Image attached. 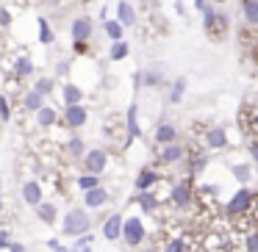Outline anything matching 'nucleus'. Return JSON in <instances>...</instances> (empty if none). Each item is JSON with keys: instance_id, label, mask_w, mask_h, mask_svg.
Returning <instances> with one entry per match:
<instances>
[{"instance_id": "f257e3e1", "label": "nucleus", "mask_w": 258, "mask_h": 252, "mask_svg": "<svg viewBox=\"0 0 258 252\" xmlns=\"http://www.w3.org/2000/svg\"><path fill=\"white\" fill-rule=\"evenodd\" d=\"M258 208V194L252 189H239L233 197L228 200V205H225V216L230 219H239V216H247V213H252Z\"/></svg>"}, {"instance_id": "f03ea898", "label": "nucleus", "mask_w": 258, "mask_h": 252, "mask_svg": "<svg viewBox=\"0 0 258 252\" xmlns=\"http://www.w3.org/2000/svg\"><path fill=\"white\" fill-rule=\"evenodd\" d=\"M228 14L225 12H214V6H206L203 9V28H206V34L211 36L214 42H219L225 34H228Z\"/></svg>"}, {"instance_id": "7ed1b4c3", "label": "nucleus", "mask_w": 258, "mask_h": 252, "mask_svg": "<svg viewBox=\"0 0 258 252\" xmlns=\"http://www.w3.org/2000/svg\"><path fill=\"white\" fill-rule=\"evenodd\" d=\"M89 227H92V219L86 211L73 208V211L64 216V233L67 235H84V233H89Z\"/></svg>"}, {"instance_id": "20e7f679", "label": "nucleus", "mask_w": 258, "mask_h": 252, "mask_svg": "<svg viewBox=\"0 0 258 252\" xmlns=\"http://www.w3.org/2000/svg\"><path fill=\"white\" fill-rule=\"evenodd\" d=\"M145 238H147V230H145V224H142V219L139 216L125 219V222H122V241H125V246H139Z\"/></svg>"}, {"instance_id": "39448f33", "label": "nucleus", "mask_w": 258, "mask_h": 252, "mask_svg": "<svg viewBox=\"0 0 258 252\" xmlns=\"http://www.w3.org/2000/svg\"><path fill=\"white\" fill-rule=\"evenodd\" d=\"M169 200H172V205L180 208V211H186V208L195 205V186H191V180H180V183H175L172 191H169Z\"/></svg>"}, {"instance_id": "423d86ee", "label": "nucleus", "mask_w": 258, "mask_h": 252, "mask_svg": "<svg viewBox=\"0 0 258 252\" xmlns=\"http://www.w3.org/2000/svg\"><path fill=\"white\" fill-rule=\"evenodd\" d=\"M108 163V152L103 150V147H97V150H89L84 155V172H92V175H103V169H106Z\"/></svg>"}, {"instance_id": "0eeeda50", "label": "nucleus", "mask_w": 258, "mask_h": 252, "mask_svg": "<svg viewBox=\"0 0 258 252\" xmlns=\"http://www.w3.org/2000/svg\"><path fill=\"white\" fill-rule=\"evenodd\" d=\"M86 106H81V103H75V106H64V125H67L70 130H78L86 125Z\"/></svg>"}, {"instance_id": "6e6552de", "label": "nucleus", "mask_w": 258, "mask_h": 252, "mask_svg": "<svg viewBox=\"0 0 258 252\" xmlns=\"http://www.w3.org/2000/svg\"><path fill=\"white\" fill-rule=\"evenodd\" d=\"M158 158H161V163H178V161H183V158H186V147L175 139V141H169V144H161Z\"/></svg>"}, {"instance_id": "1a4fd4ad", "label": "nucleus", "mask_w": 258, "mask_h": 252, "mask_svg": "<svg viewBox=\"0 0 258 252\" xmlns=\"http://www.w3.org/2000/svg\"><path fill=\"white\" fill-rule=\"evenodd\" d=\"M70 31H73V39H75V42H89L95 25H92L89 17H84V14H81V17L73 20V28H70Z\"/></svg>"}, {"instance_id": "9d476101", "label": "nucleus", "mask_w": 258, "mask_h": 252, "mask_svg": "<svg viewBox=\"0 0 258 252\" xmlns=\"http://www.w3.org/2000/svg\"><path fill=\"white\" fill-rule=\"evenodd\" d=\"M136 111H139V108L131 106L128 114H125V128H128V136H125V150H128V147L142 136V128H139V119H136Z\"/></svg>"}, {"instance_id": "9b49d317", "label": "nucleus", "mask_w": 258, "mask_h": 252, "mask_svg": "<svg viewBox=\"0 0 258 252\" xmlns=\"http://www.w3.org/2000/svg\"><path fill=\"white\" fill-rule=\"evenodd\" d=\"M122 222H125V219L119 216V213H111V216L103 222V238H108V241L122 238Z\"/></svg>"}, {"instance_id": "f8f14e48", "label": "nucleus", "mask_w": 258, "mask_h": 252, "mask_svg": "<svg viewBox=\"0 0 258 252\" xmlns=\"http://www.w3.org/2000/svg\"><path fill=\"white\" fill-rule=\"evenodd\" d=\"M206 144H208V150H225V147H228V133H225V128H219V125L208 128L206 130Z\"/></svg>"}, {"instance_id": "ddd939ff", "label": "nucleus", "mask_w": 258, "mask_h": 252, "mask_svg": "<svg viewBox=\"0 0 258 252\" xmlns=\"http://www.w3.org/2000/svg\"><path fill=\"white\" fill-rule=\"evenodd\" d=\"M84 202H86V208H103L108 202V191L103 186H95V189L84 191Z\"/></svg>"}, {"instance_id": "4468645a", "label": "nucleus", "mask_w": 258, "mask_h": 252, "mask_svg": "<svg viewBox=\"0 0 258 252\" xmlns=\"http://www.w3.org/2000/svg\"><path fill=\"white\" fill-rule=\"evenodd\" d=\"M117 20L125 25V28H134L136 25V9L131 6V3H125V0H119L117 3Z\"/></svg>"}, {"instance_id": "2eb2a0df", "label": "nucleus", "mask_w": 258, "mask_h": 252, "mask_svg": "<svg viewBox=\"0 0 258 252\" xmlns=\"http://www.w3.org/2000/svg\"><path fill=\"white\" fill-rule=\"evenodd\" d=\"M158 183V172L153 166H145L139 175H136V189L139 191H147V189H153V186Z\"/></svg>"}, {"instance_id": "dca6fc26", "label": "nucleus", "mask_w": 258, "mask_h": 252, "mask_svg": "<svg viewBox=\"0 0 258 252\" xmlns=\"http://www.w3.org/2000/svg\"><path fill=\"white\" fill-rule=\"evenodd\" d=\"M23 200L28 202L31 208H36L42 202V186L36 183V180H28V183L23 186Z\"/></svg>"}, {"instance_id": "f3484780", "label": "nucleus", "mask_w": 258, "mask_h": 252, "mask_svg": "<svg viewBox=\"0 0 258 252\" xmlns=\"http://www.w3.org/2000/svg\"><path fill=\"white\" fill-rule=\"evenodd\" d=\"M241 17L250 28H258V0H241Z\"/></svg>"}, {"instance_id": "a211bd4d", "label": "nucleus", "mask_w": 258, "mask_h": 252, "mask_svg": "<svg viewBox=\"0 0 258 252\" xmlns=\"http://www.w3.org/2000/svg\"><path fill=\"white\" fill-rule=\"evenodd\" d=\"M178 139V128H175L172 122H161L158 125V130H156V141L158 144H169V141H175Z\"/></svg>"}, {"instance_id": "6ab92c4d", "label": "nucleus", "mask_w": 258, "mask_h": 252, "mask_svg": "<svg viewBox=\"0 0 258 252\" xmlns=\"http://www.w3.org/2000/svg\"><path fill=\"white\" fill-rule=\"evenodd\" d=\"M56 119H58V114H56V108H50V106H42L39 111H36V125H39V128H53Z\"/></svg>"}, {"instance_id": "aec40b11", "label": "nucleus", "mask_w": 258, "mask_h": 252, "mask_svg": "<svg viewBox=\"0 0 258 252\" xmlns=\"http://www.w3.org/2000/svg\"><path fill=\"white\" fill-rule=\"evenodd\" d=\"M61 97H64V106H75V103H84V92H81V86H75V83H64Z\"/></svg>"}, {"instance_id": "412c9836", "label": "nucleus", "mask_w": 258, "mask_h": 252, "mask_svg": "<svg viewBox=\"0 0 258 252\" xmlns=\"http://www.w3.org/2000/svg\"><path fill=\"white\" fill-rule=\"evenodd\" d=\"M136 202H139V208L145 213H153L158 208V197L153 194V189H147V191H139V197H136Z\"/></svg>"}, {"instance_id": "4be33fe9", "label": "nucleus", "mask_w": 258, "mask_h": 252, "mask_svg": "<svg viewBox=\"0 0 258 252\" xmlns=\"http://www.w3.org/2000/svg\"><path fill=\"white\" fill-rule=\"evenodd\" d=\"M103 31H106V36L111 42H117L125 36V25L119 23V20H103Z\"/></svg>"}, {"instance_id": "5701e85b", "label": "nucleus", "mask_w": 258, "mask_h": 252, "mask_svg": "<svg viewBox=\"0 0 258 252\" xmlns=\"http://www.w3.org/2000/svg\"><path fill=\"white\" fill-rule=\"evenodd\" d=\"M128 53H131V45L125 39H117V42H111L108 58H111V61H125V58H128Z\"/></svg>"}, {"instance_id": "b1692460", "label": "nucleus", "mask_w": 258, "mask_h": 252, "mask_svg": "<svg viewBox=\"0 0 258 252\" xmlns=\"http://www.w3.org/2000/svg\"><path fill=\"white\" fill-rule=\"evenodd\" d=\"M34 211H36V216H39L45 224H53V222H56V216H58V213H56V205H53V202H39Z\"/></svg>"}, {"instance_id": "393cba45", "label": "nucleus", "mask_w": 258, "mask_h": 252, "mask_svg": "<svg viewBox=\"0 0 258 252\" xmlns=\"http://www.w3.org/2000/svg\"><path fill=\"white\" fill-rule=\"evenodd\" d=\"M36 28H39V42H42V45H53L56 34H53L50 23H47L45 17H36Z\"/></svg>"}, {"instance_id": "a878e982", "label": "nucleus", "mask_w": 258, "mask_h": 252, "mask_svg": "<svg viewBox=\"0 0 258 252\" xmlns=\"http://www.w3.org/2000/svg\"><path fill=\"white\" fill-rule=\"evenodd\" d=\"M23 106L28 108V111H34V114H36V111H39L42 106H45V95H39V92H36V89H31L28 95L23 97Z\"/></svg>"}, {"instance_id": "bb28decb", "label": "nucleus", "mask_w": 258, "mask_h": 252, "mask_svg": "<svg viewBox=\"0 0 258 252\" xmlns=\"http://www.w3.org/2000/svg\"><path fill=\"white\" fill-rule=\"evenodd\" d=\"M14 75H17V78H31V75H34V64H31V58H25V56L14 58Z\"/></svg>"}, {"instance_id": "cd10ccee", "label": "nucleus", "mask_w": 258, "mask_h": 252, "mask_svg": "<svg viewBox=\"0 0 258 252\" xmlns=\"http://www.w3.org/2000/svg\"><path fill=\"white\" fill-rule=\"evenodd\" d=\"M64 150H67V155L70 158H84L86 155V144H84V139H78V136H73V139L67 141V147H64Z\"/></svg>"}, {"instance_id": "c85d7f7f", "label": "nucleus", "mask_w": 258, "mask_h": 252, "mask_svg": "<svg viewBox=\"0 0 258 252\" xmlns=\"http://www.w3.org/2000/svg\"><path fill=\"white\" fill-rule=\"evenodd\" d=\"M183 95H186V78H178V80H172V89H169V103H180L183 100Z\"/></svg>"}, {"instance_id": "c756f323", "label": "nucleus", "mask_w": 258, "mask_h": 252, "mask_svg": "<svg viewBox=\"0 0 258 252\" xmlns=\"http://www.w3.org/2000/svg\"><path fill=\"white\" fill-rule=\"evenodd\" d=\"M95 186H100V175L86 172V175H81V178H78V189L81 191H89V189H95Z\"/></svg>"}, {"instance_id": "7c9ffc66", "label": "nucleus", "mask_w": 258, "mask_h": 252, "mask_svg": "<svg viewBox=\"0 0 258 252\" xmlns=\"http://www.w3.org/2000/svg\"><path fill=\"white\" fill-rule=\"evenodd\" d=\"M206 163H208L206 152H195V155H191V163H189V172L191 175H200L203 169H206Z\"/></svg>"}, {"instance_id": "2f4dec72", "label": "nucleus", "mask_w": 258, "mask_h": 252, "mask_svg": "<svg viewBox=\"0 0 258 252\" xmlns=\"http://www.w3.org/2000/svg\"><path fill=\"white\" fill-rule=\"evenodd\" d=\"M233 178L239 180V183H250V178H252V169L247 166V163H236V166H233Z\"/></svg>"}, {"instance_id": "473e14b6", "label": "nucleus", "mask_w": 258, "mask_h": 252, "mask_svg": "<svg viewBox=\"0 0 258 252\" xmlns=\"http://www.w3.org/2000/svg\"><path fill=\"white\" fill-rule=\"evenodd\" d=\"M142 83L158 86V83H164V75L158 72V69H147V72H142Z\"/></svg>"}, {"instance_id": "72a5a7b5", "label": "nucleus", "mask_w": 258, "mask_h": 252, "mask_svg": "<svg viewBox=\"0 0 258 252\" xmlns=\"http://www.w3.org/2000/svg\"><path fill=\"white\" fill-rule=\"evenodd\" d=\"M34 89L39 92V95H45V97H47V95L53 92V80H50V78H36Z\"/></svg>"}, {"instance_id": "f704fd0d", "label": "nucleus", "mask_w": 258, "mask_h": 252, "mask_svg": "<svg viewBox=\"0 0 258 252\" xmlns=\"http://www.w3.org/2000/svg\"><path fill=\"white\" fill-rule=\"evenodd\" d=\"M241 119H244V130H247V133L258 136V111L252 114V117H247V114H244V117H241Z\"/></svg>"}, {"instance_id": "c9c22d12", "label": "nucleus", "mask_w": 258, "mask_h": 252, "mask_svg": "<svg viewBox=\"0 0 258 252\" xmlns=\"http://www.w3.org/2000/svg\"><path fill=\"white\" fill-rule=\"evenodd\" d=\"M12 119V106H9V100L3 95H0V122H9Z\"/></svg>"}, {"instance_id": "e433bc0d", "label": "nucleus", "mask_w": 258, "mask_h": 252, "mask_svg": "<svg viewBox=\"0 0 258 252\" xmlns=\"http://www.w3.org/2000/svg\"><path fill=\"white\" fill-rule=\"evenodd\" d=\"M244 246H247V252H258V230H250V233H247Z\"/></svg>"}, {"instance_id": "4c0bfd02", "label": "nucleus", "mask_w": 258, "mask_h": 252, "mask_svg": "<svg viewBox=\"0 0 258 252\" xmlns=\"http://www.w3.org/2000/svg\"><path fill=\"white\" fill-rule=\"evenodd\" d=\"M164 252H186V241L183 238H172L167 246H164Z\"/></svg>"}, {"instance_id": "58836bf2", "label": "nucleus", "mask_w": 258, "mask_h": 252, "mask_svg": "<svg viewBox=\"0 0 258 252\" xmlns=\"http://www.w3.org/2000/svg\"><path fill=\"white\" fill-rule=\"evenodd\" d=\"M0 25H3V28H9V25H12V14H9L6 9H0Z\"/></svg>"}, {"instance_id": "ea45409f", "label": "nucleus", "mask_w": 258, "mask_h": 252, "mask_svg": "<svg viewBox=\"0 0 258 252\" xmlns=\"http://www.w3.org/2000/svg\"><path fill=\"white\" fill-rule=\"evenodd\" d=\"M47 246H50V249H53V252H70V249H67V246H64V244H58V241H56V238H50V241H47Z\"/></svg>"}, {"instance_id": "a19ab883", "label": "nucleus", "mask_w": 258, "mask_h": 252, "mask_svg": "<svg viewBox=\"0 0 258 252\" xmlns=\"http://www.w3.org/2000/svg\"><path fill=\"white\" fill-rule=\"evenodd\" d=\"M250 158L258 163V139H252V141H250Z\"/></svg>"}, {"instance_id": "79ce46f5", "label": "nucleus", "mask_w": 258, "mask_h": 252, "mask_svg": "<svg viewBox=\"0 0 258 252\" xmlns=\"http://www.w3.org/2000/svg\"><path fill=\"white\" fill-rule=\"evenodd\" d=\"M12 246V238H9V233H0V249H9Z\"/></svg>"}, {"instance_id": "37998d69", "label": "nucleus", "mask_w": 258, "mask_h": 252, "mask_svg": "<svg viewBox=\"0 0 258 252\" xmlns=\"http://www.w3.org/2000/svg\"><path fill=\"white\" fill-rule=\"evenodd\" d=\"M73 50L75 53H86V42H75L73 39Z\"/></svg>"}, {"instance_id": "c03bdc74", "label": "nucleus", "mask_w": 258, "mask_h": 252, "mask_svg": "<svg viewBox=\"0 0 258 252\" xmlns=\"http://www.w3.org/2000/svg\"><path fill=\"white\" fill-rule=\"evenodd\" d=\"M56 72H58V75H67V72H70V64H67V61H61V64L56 67Z\"/></svg>"}, {"instance_id": "a18cd8bd", "label": "nucleus", "mask_w": 258, "mask_h": 252, "mask_svg": "<svg viewBox=\"0 0 258 252\" xmlns=\"http://www.w3.org/2000/svg\"><path fill=\"white\" fill-rule=\"evenodd\" d=\"M9 252H25V249H23V244H14V241H12V246H9Z\"/></svg>"}, {"instance_id": "49530a36", "label": "nucleus", "mask_w": 258, "mask_h": 252, "mask_svg": "<svg viewBox=\"0 0 258 252\" xmlns=\"http://www.w3.org/2000/svg\"><path fill=\"white\" fill-rule=\"evenodd\" d=\"M206 6H208L206 0H195V9H197V12H203V9H206Z\"/></svg>"}, {"instance_id": "de8ad7c7", "label": "nucleus", "mask_w": 258, "mask_h": 252, "mask_svg": "<svg viewBox=\"0 0 258 252\" xmlns=\"http://www.w3.org/2000/svg\"><path fill=\"white\" fill-rule=\"evenodd\" d=\"M81 252H92V249H89V246H84V249H81Z\"/></svg>"}, {"instance_id": "09e8293b", "label": "nucleus", "mask_w": 258, "mask_h": 252, "mask_svg": "<svg viewBox=\"0 0 258 252\" xmlns=\"http://www.w3.org/2000/svg\"><path fill=\"white\" fill-rule=\"evenodd\" d=\"M255 58H258V45H255Z\"/></svg>"}, {"instance_id": "8fccbe9b", "label": "nucleus", "mask_w": 258, "mask_h": 252, "mask_svg": "<svg viewBox=\"0 0 258 252\" xmlns=\"http://www.w3.org/2000/svg\"><path fill=\"white\" fill-rule=\"evenodd\" d=\"M145 252H156V249H145Z\"/></svg>"}, {"instance_id": "3c124183", "label": "nucleus", "mask_w": 258, "mask_h": 252, "mask_svg": "<svg viewBox=\"0 0 258 252\" xmlns=\"http://www.w3.org/2000/svg\"><path fill=\"white\" fill-rule=\"evenodd\" d=\"M0 189H3V180H0Z\"/></svg>"}, {"instance_id": "603ef678", "label": "nucleus", "mask_w": 258, "mask_h": 252, "mask_svg": "<svg viewBox=\"0 0 258 252\" xmlns=\"http://www.w3.org/2000/svg\"><path fill=\"white\" fill-rule=\"evenodd\" d=\"M0 213H3V205H0Z\"/></svg>"}]
</instances>
